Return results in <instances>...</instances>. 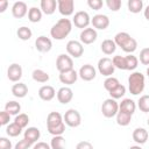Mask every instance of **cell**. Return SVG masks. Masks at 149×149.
Listing matches in <instances>:
<instances>
[{"label":"cell","mask_w":149,"mask_h":149,"mask_svg":"<svg viewBox=\"0 0 149 149\" xmlns=\"http://www.w3.org/2000/svg\"><path fill=\"white\" fill-rule=\"evenodd\" d=\"M72 30V21L70 19H59L50 29V35L52 38L61 41L64 40Z\"/></svg>","instance_id":"obj_1"},{"label":"cell","mask_w":149,"mask_h":149,"mask_svg":"<svg viewBox=\"0 0 149 149\" xmlns=\"http://www.w3.org/2000/svg\"><path fill=\"white\" fill-rule=\"evenodd\" d=\"M144 74L139 71H134L128 77V90L133 95H139L144 90Z\"/></svg>","instance_id":"obj_2"},{"label":"cell","mask_w":149,"mask_h":149,"mask_svg":"<svg viewBox=\"0 0 149 149\" xmlns=\"http://www.w3.org/2000/svg\"><path fill=\"white\" fill-rule=\"evenodd\" d=\"M119 112V104L116 102L115 99H112V98H108L106 99L102 105H101V113L105 118L107 119H111L113 116H116Z\"/></svg>","instance_id":"obj_3"},{"label":"cell","mask_w":149,"mask_h":149,"mask_svg":"<svg viewBox=\"0 0 149 149\" xmlns=\"http://www.w3.org/2000/svg\"><path fill=\"white\" fill-rule=\"evenodd\" d=\"M114 70H115V66L111 58L102 57L98 61V71L100 72V74L105 77H111L114 73Z\"/></svg>","instance_id":"obj_4"},{"label":"cell","mask_w":149,"mask_h":149,"mask_svg":"<svg viewBox=\"0 0 149 149\" xmlns=\"http://www.w3.org/2000/svg\"><path fill=\"white\" fill-rule=\"evenodd\" d=\"M63 120L65 122L66 126L69 127H78L80 123H81V116H80V113L74 109V108H70L65 112L64 116H63Z\"/></svg>","instance_id":"obj_5"},{"label":"cell","mask_w":149,"mask_h":149,"mask_svg":"<svg viewBox=\"0 0 149 149\" xmlns=\"http://www.w3.org/2000/svg\"><path fill=\"white\" fill-rule=\"evenodd\" d=\"M72 23L80 29H86L88 28V24L91 23V17L88 15L87 12L85 10H79L77 13H74L73 19H72Z\"/></svg>","instance_id":"obj_6"},{"label":"cell","mask_w":149,"mask_h":149,"mask_svg":"<svg viewBox=\"0 0 149 149\" xmlns=\"http://www.w3.org/2000/svg\"><path fill=\"white\" fill-rule=\"evenodd\" d=\"M56 69L59 72L69 71L73 69V61L72 57H70L66 54H61L56 59Z\"/></svg>","instance_id":"obj_7"},{"label":"cell","mask_w":149,"mask_h":149,"mask_svg":"<svg viewBox=\"0 0 149 149\" xmlns=\"http://www.w3.org/2000/svg\"><path fill=\"white\" fill-rule=\"evenodd\" d=\"M66 51L70 55V57L73 58H79L84 54V47L80 41L71 40L66 43Z\"/></svg>","instance_id":"obj_8"},{"label":"cell","mask_w":149,"mask_h":149,"mask_svg":"<svg viewBox=\"0 0 149 149\" xmlns=\"http://www.w3.org/2000/svg\"><path fill=\"white\" fill-rule=\"evenodd\" d=\"M58 12L63 16H70L74 12V1L73 0H58L57 1Z\"/></svg>","instance_id":"obj_9"},{"label":"cell","mask_w":149,"mask_h":149,"mask_svg":"<svg viewBox=\"0 0 149 149\" xmlns=\"http://www.w3.org/2000/svg\"><path fill=\"white\" fill-rule=\"evenodd\" d=\"M91 24L93 26L94 29L104 30L109 26V19L105 14H95L91 19Z\"/></svg>","instance_id":"obj_10"},{"label":"cell","mask_w":149,"mask_h":149,"mask_svg":"<svg viewBox=\"0 0 149 149\" xmlns=\"http://www.w3.org/2000/svg\"><path fill=\"white\" fill-rule=\"evenodd\" d=\"M7 77L10 81L19 83L20 79L22 78V68L17 63H13L8 66L7 69Z\"/></svg>","instance_id":"obj_11"},{"label":"cell","mask_w":149,"mask_h":149,"mask_svg":"<svg viewBox=\"0 0 149 149\" xmlns=\"http://www.w3.org/2000/svg\"><path fill=\"white\" fill-rule=\"evenodd\" d=\"M78 76L83 80H85V81H91V80H93L95 78L97 72H95V69L93 68V65H91V64H84L79 69Z\"/></svg>","instance_id":"obj_12"},{"label":"cell","mask_w":149,"mask_h":149,"mask_svg":"<svg viewBox=\"0 0 149 149\" xmlns=\"http://www.w3.org/2000/svg\"><path fill=\"white\" fill-rule=\"evenodd\" d=\"M35 48L40 52H49L52 48V42L49 37H47L44 35H41L35 41Z\"/></svg>","instance_id":"obj_13"},{"label":"cell","mask_w":149,"mask_h":149,"mask_svg":"<svg viewBox=\"0 0 149 149\" xmlns=\"http://www.w3.org/2000/svg\"><path fill=\"white\" fill-rule=\"evenodd\" d=\"M97 37H98V33L94 28L83 29L80 35H79V40L83 44H91L97 40Z\"/></svg>","instance_id":"obj_14"},{"label":"cell","mask_w":149,"mask_h":149,"mask_svg":"<svg viewBox=\"0 0 149 149\" xmlns=\"http://www.w3.org/2000/svg\"><path fill=\"white\" fill-rule=\"evenodd\" d=\"M78 72L76 70H69V71H64V72H59V80L62 84L65 85H72L77 81L78 79Z\"/></svg>","instance_id":"obj_15"},{"label":"cell","mask_w":149,"mask_h":149,"mask_svg":"<svg viewBox=\"0 0 149 149\" xmlns=\"http://www.w3.org/2000/svg\"><path fill=\"white\" fill-rule=\"evenodd\" d=\"M73 98V91L68 87V86H63L57 91V100L61 104H69Z\"/></svg>","instance_id":"obj_16"},{"label":"cell","mask_w":149,"mask_h":149,"mask_svg":"<svg viewBox=\"0 0 149 149\" xmlns=\"http://www.w3.org/2000/svg\"><path fill=\"white\" fill-rule=\"evenodd\" d=\"M28 10H29L28 6L23 1H16L12 6V14H13L14 17H17V19L23 17L28 13Z\"/></svg>","instance_id":"obj_17"},{"label":"cell","mask_w":149,"mask_h":149,"mask_svg":"<svg viewBox=\"0 0 149 149\" xmlns=\"http://www.w3.org/2000/svg\"><path fill=\"white\" fill-rule=\"evenodd\" d=\"M55 95H56V91L50 85H43L38 90V97L43 101H50V100H52L55 98Z\"/></svg>","instance_id":"obj_18"},{"label":"cell","mask_w":149,"mask_h":149,"mask_svg":"<svg viewBox=\"0 0 149 149\" xmlns=\"http://www.w3.org/2000/svg\"><path fill=\"white\" fill-rule=\"evenodd\" d=\"M148 136H149L148 130L144 129V128H142V127H137V128H135L134 132H133V140H134L139 146L144 144V143L147 142V140H148Z\"/></svg>","instance_id":"obj_19"},{"label":"cell","mask_w":149,"mask_h":149,"mask_svg":"<svg viewBox=\"0 0 149 149\" xmlns=\"http://www.w3.org/2000/svg\"><path fill=\"white\" fill-rule=\"evenodd\" d=\"M64 120H63V116L61 113L58 112H50L47 116V129L48 128H54L61 123H63Z\"/></svg>","instance_id":"obj_20"},{"label":"cell","mask_w":149,"mask_h":149,"mask_svg":"<svg viewBox=\"0 0 149 149\" xmlns=\"http://www.w3.org/2000/svg\"><path fill=\"white\" fill-rule=\"evenodd\" d=\"M40 136H41V132L36 127H28L24 130V134H23V139H26L31 144L36 143L37 140H40Z\"/></svg>","instance_id":"obj_21"},{"label":"cell","mask_w":149,"mask_h":149,"mask_svg":"<svg viewBox=\"0 0 149 149\" xmlns=\"http://www.w3.org/2000/svg\"><path fill=\"white\" fill-rule=\"evenodd\" d=\"M135 109H136V104L133 99L130 98H126L123 99L120 104H119V111H122V112H126V113H129V114H134L135 113Z\"/></svg>","instance_id":"obj_22"},{"label":"cell","mask_w":149,"mask_h":149,"mask_svg":"<svg viewBox=\"0 0 149 149\" xmlns=\"http://www.w3.org/2000/svg\"><path fill=\"white\" fill-rule=\"evenodd\" d=\"M41 10L47 14V15H51L55 13L56 8H57V1L56 0H41Z\"/></svg>","instance_id":"obj_23"},{"label":"cell","mask_w":149,"mask_h":149,"mask_svg":"<svg viewBox=\"0 0 149 149\" xmlns=\"http://www.w3.org/2000/svg\"><path fill=\"white\" fill-rule=\"evenodd\" d=\"M12 93L16 98H24L28 94V86L24 83H16L12 86Z\"/></svg>","instance_id":"obj_24"},{"label":"cell","mask_w":149,"mask_h":149,"mask_svg":"<svg viewBox=\"0 0 149 149\" xmlns=\"http://www.w3.org/2000/svg\"><path fill=\"white\" fill-rule=\"evenodd\" d=\"M100 49L105 55H112L115 50H116V44L114 42V40H104L100 44Z\"/></svg>","instance_id":"obj_25"},{"label":"cell","mask_w":149,"mask_h":149,"mask_svg":"<svg viewBox=\"0 0 149 149\" xmlns=\"http://www.w3.org/2000/svg\"><path fill=\"white\" fill-rule=\"evenodd\" d=\"M42 10L41 8H37V7H30L29 10H28V20L33 23H36V22H40L41 19H42Z\"/></svg>","instance_id":"obj_26"},{"label":"cell","mask_w":149,"mask_h":149,"mask_svg":"<svg viewBox=\"0 0 149 149\" xmlns=\"http://www.w3.org/2000/svg\"><path fill=\"white\" fill-rule=\"evenodd\" d=\"M31 77L37 83H47L49 80V78H50L49 74H48V72L43 71L42 69H35L31 72Z\"/></svg>","instance_id":"obj_27"},{"label":"cell","mask_w":149,"mask_h":149,"mask_svg":"<svg viewBox=\"0 0 149 149\" xmlns=\"http://www.w3.org/2000/svg\"><path fill=\"white\" fill-rule=\"evenodd\" d=\"M132 116H133V115L129 114V113L119 111L118 114H116V123H118L119 126H122V127L128 126V125L130 123V121H132Z\"/></svg>","instance_id":"obj_28"},{"label":"cell","mask_w":149,"mask_h":149,"mask_svg":"<svg viewBox=\"0 0 149 149\" xmlns=\"http://www.w3.org/2000/svg\"><path fill=\"white\" fill-rule=\"evenodd\" d=\"M5 111L8 112L10 115H17V114H20L21 105L15 100H10L5 105Z\"/></svg>","instance_id":"obj_29"},{"label":"cell","mask_w":149,"mask_h":149,"mask_svg":"<svg viewBox=\"0 0 149 149\" xmlns=\"http://www.w3.org/2000/svg\"><path fill=\"white\" fill-rule=\"evenodd\" d=\"M127 6H128V10L130 13L136 14L143 9V1L142 0H128Z\"/></svg>","instance_id":"obj_30"},{"label":"cell","mask_w":149,"mask_h":149,"mask_svg":"<svg viewBox=\"0 0 149 149\" xmlns=\"http://www.w3.org/2000/svg\"><path fill=\"white\" fill-rule=\"evenodd\" d=\"M65 146H66V142H65V139L62 135L54 136L50 141L51 149H65Z\"/></svg>","instance_id":"obj_31"},{"label":"cell","mask_w":149,"mask_h":149,"mask_svg":"<svg viewBox=\"0 0 149 149\" xmlns=\"http://www.w3.org/2000/svg\"><path fill=\"white\" fill-rule=\"evenodd\" d=\"M16 35H17V37H19L20 40H22V41H28V40H30L31 36H33V31H31L30 28H28V27H26V26H22V27H20V28L16 30Z\"/></svg>","instance_id":"obj_32"},{"label":"cell","mask_w":149,"mask_h":149,"mask_svg":"<svg viewBox=\"0 0 149 149\" xmlns=\"http://www.w3.org/2000/svg\"><path fill=\"white\" fill-rule=\"evenodd\" d=\"M21 133H22V128L19 125H16L15 122H12L6 127V134L10 137H16Z\"/></svg>","instance_id":"obj_33"},{"label":"cell","mask_w":149,"mask_h":149,"mask_svg":"<svg viewBox=\"0 0 149 149\" xmlns=\"http://www.w3.org/2000/svg\"><path fill=\"white\" fill-rule=\"evenodd\" d=\"M130 37H132V36H130L128 33H126V31H120V33H118V34L114 36V42H115L116 47L122 48L123 44H125Z\"/></svg>","instance_id":"obj_34"},{"label":"cell","mask_w":149,"mask_h":149,"mask_svg":"<svg viewBox=\"0 0 149 149\" xmlns=\"http://www.w3.org/2000/svg\"><path fill=\"white\" fill-rule=\"evenodd\" d=\"M119 85H120L119 79L115 78V77H113V76L107 77V78L105 79V81H104V87H105V90L108 91V92H111L112 90H114V88L118 87Z\"/></svg>","instance_id":"obj_35"},{"label":"cell","mask_w":149,"mask_h":149,"mask_svg":"<svg viewBox=\"0 0 149 149\" xmlns=\"http://www.w3.org/2000/svg\"><path fill=\"white\" fill-rule=\"evenodd\" d=\"M126 58V66H127V70L129 71H133L137 68V64H139V58L132 54H128L127 56H125Z\"/></svg>","instance_id":"obj_36"},{"label":"cell","mask_w":149,"mask_h":149,"mask_svg":"<svg viewBox=\"0 0 149 149\" xmlns=\"http://www.w3.org/2000/svg\"><path fill=\"white\" fill-rule=\"evenodd\" d=\"M125 52H127V54H133L136 49H137V41L134 38V37H130L125 44H123V47L121 48Z\"/></svg>","instance_id":"obj_37"},{"label":"cell","mask_w":149,"mask_h":149,"mask_svg":"<svg viewBox=\"0 0 149 149\" xmlns=\"http://www.w3.org/2000/svg\"><path fill=\"white\" fill-rule=\"evenodd\" d=\"M137 107L143 113H148L149 112V95L148 94H144V95L140 97V99L137 101Z\"/></svg>","instance_id":"obj_38"},{"label":"cell","mask_w":149,"mask_h":149,"mask_svg":"<svg viewBox=\"0 0 149 149\" xmlns=\"http://www.w3.org/2000/svg\"><path fill=\"white\" fill-rule=\"evenodd\" d=\"M112 62L114 64V66L119 70H127V66H126V58L125 56H121V55H116L112 58Z\"/></svg>","instance_id":"obj_39"},{"label":"cell","mask_w":149,"mask_h":149,"mask_svg":"<svg viewBox=\"0 0 149 149\" xmlns=\"http://www.w3.org/2000/svg\"><path fill=\"white\" fill-rule=\"evenodd\" d=\"M14 122H15L16 125H19V126L23 129V128H26V127L28 126V123H29V116H28L27 114H24V113H20V114H17V115L15 116Z\"/></svg>","instance_id":"obj_40"},{"label":"cell","mask_w":149,"mask_h":149,"mask_svg":"<svg viewBox=\"0 0 149 149\" xmlns=\"http://www.w3.org/2000/svg\"><path fill=\"white\" fill-rule=\"evenodd\" d=\"M126 94V87L122 85V84H120L118 87H115L114 90H112L111 92H109V95H111V98L112 99H120L121 97H123Z\"/></svg>","instance_id":"obj_41"},{"label":"cell","mask_w":149,"mask_h":149,"mask_svg":"<svg viewBox=\"0 0 149 149\" xmlns=\"http://www.w3.org/2000/svg\"><path fill=\"white\" fill-rule=\"evenodd\" d=\"M48 132L54 135V136H57V135H63V133L65 132V122L54 127V128H48Z\"/></svg>","instance_id":"obj_42"},{"label":"cell","mask_w":149,"mask_h":149,"mask_svg":"<svg viewBox=\"0 0 149 149\" xmlns=\"http://www.w3.org/2000/svg\"><path fill=\"white\" fill-rule=\"evenodd\" d=\"M106 5L112 12H118L121 8L122 2L121 0H106Z\"/></svg>","instance_id":"obj_43"},{"label":"cell","mask_w":149,"mask_h":149,"mask_svg":"<svg viewBox=\"0 0 149 149\" xmlns=\"http://www.w3.org/2000/svg\"><path fill=\"white\" fill-rule=\"evenodd\" d=\"M140 62L143 65H148L149 66V48H143L140 51V57H139Z\"/></svg>","instance_id":"obj_44"},{"label":"cell","mask_w":149,"mask_h":149,"mask_svg":"<svg viewBox=\"0 0 149 149\" xmlns=\"http://www.w3.org/2000/svg\"><path fill=\"white\" fill-rule=\"evenodd\" d=\"M10 121V114L6 111L0 112V125L1 126H8Z\"/></svg>","instance_id":"obj_45"},{"label":"cell","mask_w":149,"mask_h":149,"mask_svg":"<svg viewBox=\"0 0 149 149\" xmlns=\"http://www.w3.org/2000/svg\"><path fill=\"white\" fill-rule=\"evenodd\" d=\"M87 5L91 9H94V10H98L102 7L104 2L101 0H87Z\"/></svg>","instance_id":"obj_46"},{"label":"cell","mask_w":149,"mask_h":149,"mask_svg":"<svg viewBox=\"0 0 149 149\" xmlns=\"http://www.w3.org/2000/svg\"><path fill=\"white\" fill-rule=\"evenodd\" d=\"M30 146H31L30 142H28L26 139H22V140H20V141L15 144L14 149H29Z\"/></svg>","instance_id":"obj_47"},{"label":"cell","mask_w":149,"mask_h":149,"mask_svg":"<svg viewBox=\"0 0 149 149\" xmlns=\"http://www.w3.org/2000/svg\"><path fill=\"white\" fill-rule=\"evenodd\" d=\"M0 149H12V142L7 137H0Z\"/></svg>","instance_id":"obj_48"},{"label":"cell","mask_w":149,"mask_h":149,"mask_svg":"<svg viewBox=\"0 0 149 149\" xmlns=\"http://www.w3.org/2000/svg\"><path fill=\"white\" fill-rule=\"evenodd\" d=\"M76 149H93V146L88 141H80L76 146Z\"/></svg>","instance_id":"obj_49"},{"label":"cell","mask_w":149,"mask_h":149,"mask_svg":"<svg viewBox=\"0 0 149 149\" xmlns=\"http://www.w3.org/2000/svg\"><path fill=\"white\" fill-rule=\"evenodd\" d=\"M33 149H51V147L47 142H37V143H35Z\"/></svg>","instance_id":"obj_50"},{"label":"cell","mask_w":149,"mask_h":149,"mask_svg":"<svg viewBox=\"0 0 149 149\" xmlns=\"http://www.w3.org/2000/svg\"><path fill=\"white\" fill-rule=\"evenodd\" d=\"M8 6V1L7 0H0V13H3L6 10Z\"/></svg>","instance_id":"obj_51"},{"label":"cell","mask_w":149,"mask_h":149,"mask_svg":"<svg viewBox=\"0 0 149 149\" xmlns=\"http://www.w3.org/2000/svg\"><path fill=\"white\" fill-rule=\"evenodd\" d=\"M143 14H144V17L149 21V5L146 7V9H144V12H143Z\"/></svg>","instance_id":"obj_52"},{"label":"cell","mask_w":149,"mask_h":149,"mask_svg":"<svg viewBox=\"0 0 149 149\" xmlns=\"http://www.w3.org/2000/svg\"><path fill=\"white\" fill-rule=\"evenodd\" d=\"M128 149H142V148H141L139 144H136V146H132V147H129Z\"/></svg>","instance_id":"obj_53"},{"label":"cell","mask_w":149,"mask_h":149,"mask_svg":"<svg viewBox=\"0 0 149 149\" xmlns=\"http://www.w3.org/2000/svg\"><path fill=\"white\" fill-rule=\"evenodd\" d=\"M146 72H147V76H148V77H149V66H148V68H147V71H146Z\"/></svg>","instance_id":"obj_54"},{"label":"cell","mask_w":149,"mask_h":149,"mask_svg":"<svg viewBox=\"0 0 149 149\" xmlns=\"http://www.w3.org/2000/svg\"><path fill=\"white\" fill-rule=\"evenodd\" d=\"M148 126H149V119H148Z\"/></svg>","instance_id":"obj_55"}]
</instances>
